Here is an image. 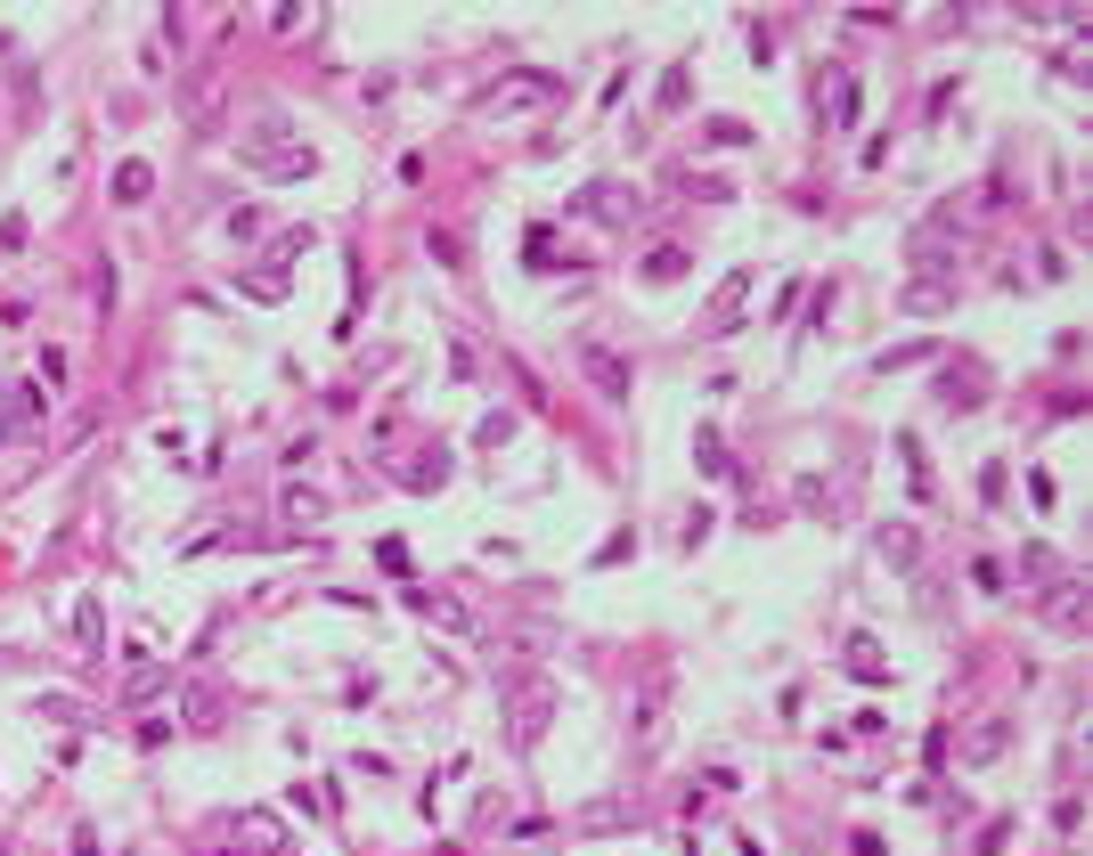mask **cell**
I'll use <instances>...</instances> for the list:
<instances>
[{"label":"cell","instance_id":"cell-1","mask_svg":"<svg viewBox=\"0 0 1093 856\" xmlns=\"http://www.w3.org/2000/svg\"><path fill=\"white\" fill-rule=\"evenodd\" d=\"M555 98H563L555 74L522 66V74H507V82H490V90H481V115H522V107H555Z\"/></svg>","mask_w":1093,"mask_h":856},{"label":"cell","instance_id":"cell-2","mask_svg":"<svg viewBox=\"0 0 1093 856\" xmlns=\"http://www.w3.org/2000/svg\"><path fill=\"white\" fill-rule=\"evenodd\" d=\"M546 718H555V685H539V677H531V685L514 694V718H507V726H514V742L531 750V742L546 735Z\"/></svg>","mask_w":1093,"mask_h":856},{"label":"cell","instance_id":"cell-3","mask_svg":"<svg viewBox=\"0 0 1093 856\" xmlns=\"http://www.w3.org/2000/svg\"><path fill=\"white\" fill-rule=\"evenodd\" d=\"M580 367H587V384H596L604 400H628V360H613L604 343H580Z\"/></svg>","mask_w":1093,"mask_h":856},{"label":"cell","instance_id":"cell-4","mask_svg":"<svg viewBox=\"0 0 1093 856\" xmlns=\"http://www.w3.org/2000/svg\"><path fill=\"white\" fill-rule=\"evenodd\" d=\"M751 286H760V278H751V269H734V278L719 286V302H710V319H702L710 335H726V327L743 319V302H751Z\"/></svg>","mask_w":1093,"mask_h":856},{"label":"cell","instance_id":"cell-5","mask_svg":"<svg viewBox=\"0 0 1093 856\" xmlns=\"http://www.w3.org/2000/svg\"><path fill=\"white\" fill-rule=\"evenodd\" d=\"M1020 579H1028V588H1053V579H1061V563L1044 555V547H1028V555H1020Z\"/></svg>","mask_w":1093,"mask_h":856},{"label":"cell","instance_id":"cell-6","mask_svg":"<svg viewBox=\"0 0 1093 856\" xmlns=\"http://www.w3.org/2000/svg\"><path fill=\"white\" fill-rule=\"evenodd\" d=\"M147 188H156V172H147V163H123V172H115V196H123V204H139Z\"/></svg>","mask_w":1093,"mask_h":856},{"label":"cell","instance_id":"cell-7","mask_svg":"<svg viewBox=\"0 0 1093 856\" xmlns=\"http://www.w3.org/2000/svg\"><path fill=\"white\" fill-rule=\"evenodd\" d=\"M645 278H654V286H669V278H686V254H678V245H669V254H645Z\"/></svg>","mask_w":1093,"mask_h":856}]
</instances>
